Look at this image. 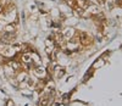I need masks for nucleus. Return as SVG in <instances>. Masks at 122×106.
Returning <instances> with one entry per match:
<instances>
[{
	"label": "nucleus",
	"mask_w": 122,
	"mask_h": 106,
	"mask_svg": "<svg viewBox=\"0 0 122 106\" xmlns=\"http://www.w3.org/2000/svg\"><path fill=\"white\" fill-rule=\"evenodd\" d=\"M0 11H1V9H0Z\"/></svg>",
	"instance_id": "obj_7"
},
{
	"label": "nucleus",
	"mask_w": 122,
	"mask_h": 106,
	"mask_svg": "<svg viewBox=\"0 0 122 106\" xmlns=\"http://www.w3.org/2000/svg\"><path fill=\"white\" fill-rule=\"evenodd\" d=\"M79 38H81V41H82L83 44H89L90 43V37L87 33H81Z\"/></svg>",
	"instance_id": "obj_2"
},
{
	"label": "nucleus",
	"mask_w": 122,
	"mask_h": 106,
	"mask_svg": "<svg viewBox=\"0 0 122 106\" xmlns=\"http://www.w3.org/2000/svg\"><path fill=\"white\" fill-rule=\"evenodd\" d=\"M14 26L12 25H10V26H6V28H5V30L6 32H9V33H12V32H14Z\"/></svg>",
	"instance_id": "obj_5"
},
{
	"label": "nucleus",
	"mask_w": 122,
	"mask_h": 106,
	"mask_svg": "<svg viewBox=\"0 0 122 106\" xmlns=\"http://www.w3.org/2000/svg\"><path fill=\"white\" fill-rule=\"evenodd\" d=\"M10 66H12V67H14V70H18V68H20V63H18V62L12 61V62H10Z\"/></svg>",
	"instance_id": "obj_4"
},
{
	"label": "nucleus",
	"mask_w": 122,
	"mask_h": 106,
	"mask_svg": "<svg viewBox=\"0 0 122 106\" xmlns=\"http://www.w3.org/2000/svg\"><path fill=\"white\" fill-rule=\"evenodd\" d=\"M78 5L81 6V9H86L88 6V3L86 0H78Z\"/></svg>",
	"instance_id": "obj_3"
},
{
	"label": "nucleus",
	"mask_w": 122,
	"mask_h": 106,
	"mask_svg": "<svg viewBox=\"0 0 122 106\" xmlns=\"http://www.w3.org/2000/svg\"><path fill=\"white\" fill-rule=\"evenodd\" d=\"M12 40H14V34L12 33H9V32H5L4 35L1 37V43H5V44L12 43Z\"/></svg>",
	"instance_id": "obj_1"
},
{
	"label": "nucleus",
	"mask_w": 122,
	"mask_h": 106,
	"mask_svg": "<svg viewBox=\"0 0 122 106\" xmlns=\"http://www.w3.org/2000/svg\"><path fill=\"white\" fill-rule=\"evenodd\" d=\"M98 1H99V3H101V4H103V3L105 1V0H98Z\"/></svg>",
	"instance_id": "obj_6"
}]
</instances>
